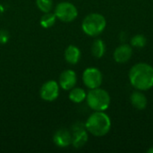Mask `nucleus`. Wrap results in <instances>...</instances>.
<instances>
[{
	"label": "nucleus",
	"mask_w": 153,
	"mask_h": 153,
	"mask_svg": "<svg viewBox=\"0 0 153 153\" xmlns=\"http://www.w3.org/2000/svg\"><path fill=\"white\" fill-rule=\"evenodd\" d=\"M129 82L138 91H148L153 87V66L147 63L135 64L129 71Z\"/></svg>",
	"instance_id": "obj_1"
},
{
	"label": "nucleus",
	"mask_w": 153,
	"mask_h": 153,
	"mask_svg": "<svg viewBox=\"0 0 153 153\" xmlns=\"http://www.w3.org/2000/svg\"><path fill=\"white\" fill-rule=\"evenodd\" d=\"M86 130L94 136L101 137L111 129V119L104 111H94L85 123Z\"/></svg>",
	"instance_id": "obj_2"
},
{
	"label": "nucleus",
	"mask_w": 153,
	"mask_h": 153,
	"mask_svg": "<svg viewBox=\"0 0 153 153\" xmlns=\"http://www.w3.org/2000/svg\"><path fill=\"white\" fill-rule=\"evenodd\" d=\"M86 101L90 108L92 110L105 111L109 108L111 99L107 91L99 87L90 90L86 96Z\"/></svg>",
	"instance_id": "obj_3"
},
{
	"label": "nucleus",
	"mask_w": 153,
	"mask_h": 153,
	"mask_svg": "<svg viewBox=\"0 0 153 153\" xmlns=\"http://www.w3.org/2000/svg\"><path fill=\"white\" fill-rule=\"evenodd\" d=\"M107 26L105 17L97 13H92L85 16L82 23V31L91 37H97L101 34Z\"/></svg>",
	"instance_id": "obj_4"
},
{
	"label": "nucleus",
	"mask_w": 153,
	"mask_h": 153,
	"mask_svg": "<svg viewBox=\"0 0 153 153\" xmlns=\"http://www.w3.org/2000/svg\"><path fill=\"white\" fill-rule=\"evenodd\" d=\"M54 13L56 19L64 22H71L77 18L78 10L76 6L70 2H61L56 6Z\"/></svg>",
	"instance_id": "obj_5"
},
{
	"label": "nucleus",
	"mask_w": 153,
	"mask_h": 153,
	"mask_svg": "<svg viewBox=\"0 0 153 153\" xmlns=\"http://www.w3.org/2000/svg\"><path fill=\"white\" fill-rule=\"evenodd\" d=\"M102 81V74L96 67H88L82 73V82L90 90L100 87Z\"/></svg>",
	"instance_id": "obj_6"
},
{
	"label": "nucleus",
	"mask_w": 153,
	"mask_h": 153,
	"mask_svg": "<svg viewBox=\"0 0 153 153\" xmlns=\"http://www.w3.org/2000/svg\"><path fill=\"white\" fill-rule=\"evenodd\" d=\"M59 84L54 80H50L43 83L40 88L39 95L43 100L46 101H54L57 99L59 95Z\"/></svg>",
	"instance_id": "obj_7"
},
{
	"label": "nucleus",
	"mask_w": 153,
	"mask_h": 153,
	"mask_svg": "<svg viewBox=\"0 0 153 153\" xmlns=\"http://www.w3.org/2000/svg\"><path fill=\"white\" fill-rule=\"evenodd\" d=\"M88 142V131L85 126H82V124H77L73 126L72 133V145L76 148H82Z\"/></svg>",
	"instance_id": "obj_8"
},
{
	"label": "nucleus",
	"mask_w": 153,
	"mask_h": 153,
	"mask_svg": "<svg viewBox=\"0 0 153 153\" xmlns=\"http://www.w3.org/2000/svg\"><path fill=\"white\" fill-rule=\"evenodd\" d=\"M77 82V75L74 70L68 69L64 71L59 76V86L65 91H70Z\"/></svg>",
	"instance_id": "obj_9"
},
{
	"label": "nucleus",
	"mask_w": 153,
	"mask_h": 153,
	"mask_svg": "<svg viewBox=\"0 0 153 153\" xmlns=\"http://www.w3.org/2000/svg\"><path fill=\"white\" fill-rule=\"evenodd\" d=\"M133 56V47L128 44H122L118 46L113 54L114 59L117 63L125 64L128 62Z\"/></svg>",
	"instance_id": "obj_10"
},
{
	"label": "nucleus",
	"mask_w": 153,
	"mask_h": 153,
	"mask_svg": "<svg viewBox=\"0 0 153 153\" xmlns=\"http://www.w3.org/2000/svg\"><path fill=\"white\" fill-rule=\"evenodd\" d=\"M54 143L59 148H66L72 144V134L67 129H59L53 137Z\"/></svg>",
	"instance_id": "obj_11"
},
{
	"label": "nucleus",
	"mask_w": 153,
	"mask_h": 153,
	"mask_svg": "<svg viewBox=\"0 0 153 153\" xmlns=\"http://www.w3.org/2000/svg\"><path fill=\"white\" fill-rule=\"evenodd\" d=\"M130 101L134 108L138 110H143L148 104V100L146 96L142 92V91H135L130 96Z\"/></svg>",
	"instance_id": "obj_12"
},
{
	"label": "nucleus",
	"mask_w": 153,
	"mask_h": 153,
	"mask_svg": "<svg viewBox=\"0 0 153 153\" xmlns=\"http://www.w3.org/2000/svg\"><path fill=\"white\" fill-rule=\"evenodd\" d=\"M81 50L74 45L68 46L65 50V61L70 65H76L81 59Z\"/></svg>",
	"instance_id": "obj_13"
},
{
	"label": "nucleus",
	"mask_w": 153,
	"mask_h": 153,
	"mask_svg": "<svg viewBox=\"0 0 153 153\" xmlns=\"http://www.w3.org/2000/svg\"><path fill=\"white\" fill-rule=\"evenodd\" d=\"M91 54L96 58H101L106 52L105 42L100 39H96L91 45Z\"/></svg>",
	"instance_id": "obj_14"
},
{
	"label": "nucleus",
	"mask_w": 153,
	"mask_h": 153,
	"mask_svg": "<svg viewBox=\"0 0 153 153\" xmlns=\"http://www.w3.org/2000/svg\"><path fill=\"white\" fill-rule=\"evenodd\" d=\"M86 91L79 87H74L69 92V100L74 103H82L86 100Z\"/></svg>",
	"instance_id": "obj_15"
},
{
	"label": "nucleus",
	"mask_w": 153,
	"mask_h": 153,
	"mask_svg": "<svg viewBox=\"0 0 153 153\" xmlns=\"http://www.w3.org/2000/svg\"><path fill=\"white\" fill-rule=\"evenodd\" d=\"M56 21V16L54 13L48 12V13H44V14L41 16L39 23L41 25V27L43 28H50L52 27Z\"/></svg>",
	"instance_id": "obj_16"
},
{
	"label": "nucleus",
	"mask_w": 153,
	"mask_h": 153,
	"mask_svg": "<svg viewBox=\"0 0 153 153\" xmlns=\"http://www.w3.org/2000/svg\"><path fill=\"white\" fill-rule=\"evenodd\" d=\"M146 43H147V39L143 34H137L134 36L130 40V45L133 48H144Z\"/></svg>",
	"instance_id": "obj_17"
},
{
	"label": "nucleus",
	"mask_w": 153,
	"mask_h": 153,
	"mask_svg": "<svg viewBox=\"0 0 153 153\" xmlns=\"http://www.w3.org/2000/svg\"><path fill=\"white\" fill-rule=\"evenodd\" d=\"M38 8L43 13H48L52 10L53 1L52 0H36Z\"/></svg>",
	"instance_id": "obj_18"
},
{
	"label": "nucleus",
	"mask_w": 153,
	"mask_h": 153,
	"mask_svg": "<svg viewBox=\"0 0 153 153\" xmlns=\"http://www.w3.org/2000/svg\"><path fill=\"white\" fill-rule=\"evenodd\" d=\"M9 40V33L5 30H0V44H5Z\"/></svg>",
	"instance_id": "obj_19"
},
{
	"label": "nucleus",
	"mask_w": 153,
	"mask_h": 153,
	"mask_svg": "<svg viewBox=\"0 0 153 153\" xmlns=\"http://www.w3.org/2000/svg\"><path fill=\"white\" fill-rule=\"evenodd\" d=\"M147 152L148 153H153V146L152 147H151L148 151H147Z\"/></svg>",
	"instance_id": "obj_20"
}]
</instances>
